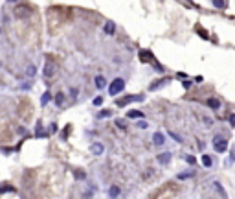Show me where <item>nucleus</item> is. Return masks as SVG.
I'll use <instances>...</instances> for the list:
<instances>
[{"label": "nucleus", "mask_w": 235, "mask_h": 199, "mask_svg": "<svg viewBox=\"0 0 235 199\" xmlns=\"http://www.w3.org/2000/svg\"><path fill=\"white\" fill-rule=\"evenodd\" d=\"M145 98L143 94H129V96H123V98H119L116 101L118 107H125V105H129V103H132V101H141V100Z\"/></svg>", "instance_id": "f257e3e1"}, {"label": "nucleus", "mask_w": 235, "mask_h": 199, "mask_svg": "<svg viewBox=\"0 0 235 199\" xmlns=\"http://www.w3.org/2000/svg\"><path fill=\"white\" fill-rule=\"evenodd\" d=\"M123 89H125V80L116 78V80L110 83V87H108V94H110V96H116V94H119Z\"/></svg>", "instance_id": "f03ea898"}, {"label": "nucleus", "mask_w": 235, "mask_h": 199, "mask_svg": "<svg viewBox=\"0 0 235 199\" xmlns=\"http://www.w3.org/2000/svg\"><path fill=\"white\" fill-rule=\"evenodd\" d=\"M213 146H215V149L219 153H224V151L228 149V140L220 138V137H215V138H213Z\"/></svg>", "instance_id": "7ed1b4c3"}, {"label": "nucleus", "mask_w": 235, "mask_h": 199, "mask_svg": "<svg viewBox=\"0 0 235 199\" xmlns=\"http://www.w3.org/2000/svg\"><path fill=\"white\" fill-rule=\"evenodd\" d=\"M169 78H162V80H158V81H154V83H153V85H151V87H149V89H151V90H156V89H160V87H162V85H167V83H169Z\"/></svg>", "instance_id": "20e7f679"}, {"label": "nucleus", "mask_w": 235, "mask_h": 199, "mask_svg": "<svg viewBox=\"0 0 235 199\" xmlns=\"http://www.w3.org/2000/svg\"><path fill=\"white\" fill-rule=\"evenodd\" d=\"M53 70H55V65L48 61L46 66H44V76H46V78H52V76H53Z\"/></svg>", "instance_id": "39448f33"}, {"label": "nucleus", "mask_w": 235, "mask_h": 199, "mask_svg": "<svg viewBox=\"0 0 235 199\" xmlns=\"http://www.w3.org/2000/svg\"><path fill=\"white\" fill-rule=\"evenodd\" d=\"M140 59L143 61V63H147V61H153V54L149 52V50H141L140 52ZM154 63V61H153Z\"/></svg>", "instance_id": "423d86ee"}, {"label": "nucleus", "mask_w": 235, "mask_h": 199, "mask_svg": "<svg viewBox=\"0 0 235 199\" xmlns=\"http://www.w3.org/2000/svg\"><path fill=\"white\" fill-rule=\"evenodd\" d=\"M6 192H15V186L9 184V182H2L0 184V194H6Z\"/></svg>", "instance_id": "0eeeda50"}, {"label": "nucleus", "mask_w": 235, "mask_h": 199, "mask_svg": "<svg viewBox=\"0 0 235 199\" xmlns=\"http://www.w3.org/2000/svg\"><path fill=\"white\" fill-rule=\"evenodd\" d=\"M169 160H171V153H169V151H165V153H160V155H158V162H160V164H167Z\"/></svg>", "instance_id": "6e6552de"}, {"label": "nucleus", "mask_w": 235, "mask_h": 199, "mask_svg": "<svg viewBox=\"0 0 235 199\" xmlns=\"http://www.w3.org/2000/svg\"><path fill=\"white\" fill-rule=\"evenodd\" d=\"M90 151H92L94 155H101V153H103V144H99V142H96V144H92Z\"/></svg>", "instance_id": "1a4fd4ad"}, {"label": "nucleus", "mask_w": 235, "mask_h": 199, "mask_svg": "<svg viewBox=\"0 0 235 199\" xmlns=\"http://www.w3.org/2000/svg\"><path fill=\"white\" fill-rule=\"evenodd\" d=\"M119 194H121L119 186H110V190H108V197H110V199H116Z\"/></svg>", "instance_id": "9d476101"}, {"label": "nucleus", "mask_w": 235, "mask_h": 199, "mask_svg": "<svg viewBox=\"0 0 235 199\" xmlns=\"http://www.w3.org/2000/svg\"><path fill=\"white\" fill-rule=\"evenodd\" d=\"M127 116L132 118V120H138V118H143V113H141V111H136V109H132V111H129Z\"/></svg>", "instance_id": "9b49d317"}, {"label": "nucleus", "mask_w": 235, "mask_h": 199, "mask_svg": "<svg viewBox=\"0 0 235 199\" xmlns=\"http://www.w3.org/2000/svg\"><path fill=\"white\" fill-rule=\"evenodd\" d=\"M96 87H98V89H105V87H107V81H105V78H103V76H96Z\"/></svg>", "instance_id": "f8f14e48"}, {"label": "nucleus", "mask_w": 235, "mask_h": 199, "mask_svg": "<svg viewBox=\"0 0 235 199\" xmlns=\"http://www.w3.org/2000/svg\"><path fill=\"white\" fill-rule=\"evenodd\" d=\"M164 135H162V133H154V135H153V142H154V144H156V146H162V144H164Z\"/></svg>", "instance_id": "ddd939ff"}, {"label": "nucleus", "mask_w": 235, "mask_h": 199, "mask_svg": "<svg viewBox=\"0 0 235 199\" xmlns=\"http://www.w3.org/2000/svg\"><path fill=\"white\" fill-rule=\"evenodd\" d=\"M208 107H211V109L215 111V109L220 107V101H219L217 98H210V100H208Z\"/></svg>", "instance_id": "4468645a"}, {"label": "nucleus", "mask_w": 235, "mask_h": 199, "mask_svg": "<svg viewBox=\"0 0 235 199\" xmlns=\"http://www.w3.org/2000/svg\"><path fill=\"white\" fill-rule=\"evenodd\" d=\"M114 30H116L114 22H112V20H108V22L105 24V33H114Z\"/></svg>", "instance_id": "2eb2a0df"}, {"label": "nucleus", "mask_w": 235, "mask_h": 199, "mask_svg": "<svg viewBox=\"0 0 235 199\" xmlns=\"http://www.w3.org/2000/svg\"><path fill=\"white\" fill-rule=\"evenodd\" d=\"M26 74H28V78H33V76L37 74V66H35V65H30V66L26 68Z\"/></svg>", "instance_id": "dca6fc26"}, {"label": "nucleus", "mask_w": 235, "mask_h": 199, "mask_svg": "<svg viewBox=\"0 0 235 199\" xmlns=\"http://www.w3.org/2000/svg\"><path fill=\"white\" fill-rule=\"evenodd\" d=\"M193 175H195V173L189 170V172H182V173H178V179L184 181V179H189V177H193Z\"/></svg>", "instance_id": "f3484780"}, {"label": "nucleus", "mask_w": 235, "mask_h": 199, "mask_svg": "<svg viewBox=\"0 0 235 199\" xmlns=\"http://www.w3.org/2000/svg\"><path fill=\"white\" fill-rule=\"evenodd\" d=\"M202 164H204L206 168H211V164H213V162H211V157H208V155H204V157H202Z\"/></svg>", "instance_id": "a211bd4d"}, {"label": "nucleus", "mask_w": 235, "mask_h": 199, "mask_svg": "<svg viewBox=\"0 0 235 199\" xmlns=\"http://www.w3.org/2000/svg\"><path fill=\"white\" fill-rule=\"evenodd\" d=\"M50 100H52V94H50V92H44V94H42V98H40V103H42V105H46Z\"/></svg>", "instance_id": "6ab92c4d"}, {"label": "nucleus", "mask_w": 235, "mask_h": 199, "mask_svg": "<svg viewBox=\"0 0 235 199\" xmlns=\"http://www.w3.org/2000/svg\"><path fill=\"white\" fill-rule=\"evenodd\" d=\"M112 113L108 111V109H103V111H99L98 113V118H107V116H110Z\"/></svg>", "instance_id": "aec40b11"}, {"label": "nucleus", "mask_w": 235, "mask_h": 199, "mask_svg": "<svg viewBox=\"0 0 235 199\" xmlns=\"http://www.w3.org/2000/svg\"><path fill=\"white\" fill-rule=\"evenodd\" d=\"M55 103H57V105H62V103H64V94H62V92H59L57 96H55Z\"/></svg>", "instance_id": "412c9836"}, {"label": "nucleus", "mask_w": 235, "mask_h": 199, "mask_svg": "<svg viewBox=\"0 0 235 199\" xmlns=\"http://www.w3.org/2000/svg\"><path fill=\"white\" fill-rule=\"evenodd\" d=\"M76 179H86V175H85V172L83 170H76Z\"/></svg>", "instance_id": "4be33fe9"}, {"label": "nucleus", "mask_w": 235, "mask_h": 199, "mask_svg": "<svg viewBox=\"0 0 235 199\" xmlns=\"http://www.w3.org/2000/svg\"><path fill=\"white\" fill-rule=\"evenodd\" d=\"M116 125H118V127H119V129H123V131L127 129V124H125L123 120H116Z\"/></svg>", "instance_id": "5701e85b"}, {"label": "nucleus", "mask_w": 235, "mask_h": 199, "mask_svg": "<svg viewBox=\"0 0 235 199\" xmlns=\"http://www.w3.org/2000/svg\"><path fill=\"white\" fill-rule=\"evenodd\" d=\"M213 6H215V7H226V2H222V0H213Z\"/></svg>", "instance_id": "b1692460"}, {"label": "nucleus", "mask_w": 235, "mask_h": 199, "mask_svg": "<svg viewBox=\"0 0 235 199\" xmlns=\"http://www.w3.org/2000/svg\"><path fill=\"white\" fill-rule=\"evenodd\" d=\"M235 162V148H232V151H230V160H228V164H232Z\"/></svg>", "instance_id": "393cba45"}, {"label": "nucleus", "mask_w": 235, "mask_h": 199, "mask_svg": "<svg viewBox=\"0 0 235 199\" xmlns=\"http://www.w3.org/2000/svg\"><path fill=\"white\" fill-rule=\"evenodd\" d=\"M186 162H187V164H195L196 159L193 157V155H187V157H186Z\"/></svg>", "instance_id": "a878e982"}, {"label": "nucleus", "mask_w": 235, "mask_h": 199, "mask_svg": "<svg viewBox=\"0 0 235 199\" xmlns=\"http://www.w3.org/2000/svg\"><path fill=\"white\" fill-rule=\"evenodd\" d=\"M92 103H94V105H98V107H99V105L103 103V98H101V96H98V98H94V100H92Z\"/></svg>", "instance_id": "bb28decb"}, {"label": "nucleus", "mask_w": 235, "mask_h": 199, "mask_svg": "<svg viewBox=\"0 0 235 199\" xmlns=\"http://www.w3.org/2000/svg\"><path fill=\"white\" fill-rule=\"evenodd\" d=\"M196 32H198V35H200V37H202V39H208V33H206V32H204V30H202V28H198V30H196Z\"/></svg>", "instance_id": "cd10ccee"}, {"label": "nucleus", "mask_w": 235, "mask_h": 199, "mask_svg": "<svg viewBox=\"0 0 235 199\" xmlns=\"http://www.w3.org/2000/svg\"><path fill=\"white\" fill-rule=\"evenodd\" d=\"M169 137H173V138H175L176 142H182V138H180V137H178L176 133H173V131H169Z\"/></svg>", "instance_id": "c85d7f7f"}, {"label": "nucleus", "mask_w": 235, "mask_h": 199, "mask_svg": "<svg viewBox=\"0 0 235 199\" xmlns=\"http://www.w3.org/2000/svg\"><path fill=\"white\" fill-rule=\"evenodd\" d=\"M20 89H24V90H30V89H31V85H30V83H22V85H20Z\"/></svg>", "instance_id": "c756f323"}, {"label": "nucleus", "mask_w": 235, "mask_h": 199, "mask_svg": "<svg viewBox=\"0 0 235 199\" xmlns=\"http://www.w3.org/2000/svg\"><path fill=\"white\" fill-rule=\"evenodd\" d=\"M138 127H140V129H145V127H147V122H143V120L138 122Z\"/></svg>", "instance_id": "7c9ffc66"}, {"label": "nucleus", "mask_w": 235, "mask_h": 199, "mask_svg": "<svg viewBox=\"0 0 235 199\" xmlns=\"http://www.w3.org/2000/svg\"><path fill=\"white\" fill-rule=\"evenodd\" d=\"M230 125H232V127H235V114H232V116H230Z\"/></svg>", "instance_id": "2f4dec72"}, {"label": "nucleus", "mask_w": 235, "mask_h": 199, "mask_svg": "<svg viewBox=\"0 0 235 199\" xmlns=\"http://www.w3.org/2000/svg\"><path fill=\"white\" fill-rule=\"evenodd\" d=\"M178 78H180V80H186L187 76H186V72H180V74H178Z\"/></svg>", "instance_id": "473e14b6"}]
</instances>
